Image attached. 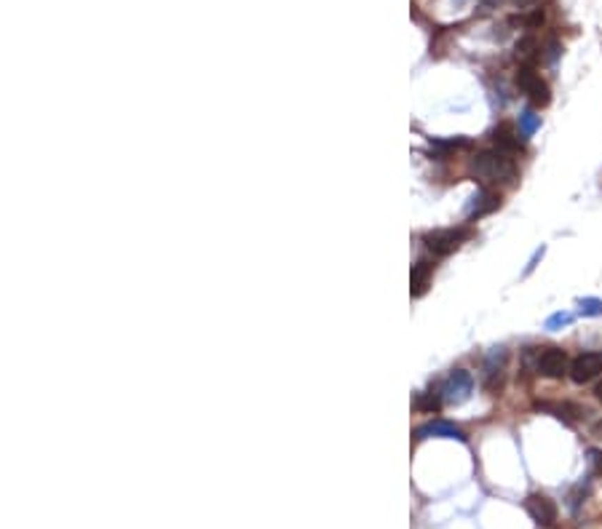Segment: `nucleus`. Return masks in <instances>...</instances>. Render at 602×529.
Returning <instances> with one entry per match:
<instances>
[{"label": "nucleus", "instance_id": "f257e3e1", "mask_svg": "<svg viewBox=\"0 0 602 529\" xmlns=\"http://www.w3.org/2000/svg\"><path fill=\"white\" fill-rule=\"evenodd\" d=\"M471 174L474 179H480L484 185L493 182H512L516 177V163L512 161V155L493 147V150H482L474 155L471 161Z\"/></svg>", "mask_w": 602, "mask_h": 529}, {"label": "nucleus", "instance_id": "f03ea898", "mask_svg": "<svg viewBox=\"0 0 602 529\" xmlns=\"http://www.w3.org/2000/svg\"><path fill=\"white\" fill-rule=\"evenodd\" d=\"M516 88L535 104V107H546L551 102V88L549 83L541 78V72L533 65H519L516 70Z\"/></svg>", "mask_w": 602, "mask_h": 529}, {"label": "nucleus", "instance_id": "7ed1b4c3", "mask_svg": "<svg viewBox=\"0 0 602 529\" xmlns=\"http://www.w3.org/2000/svg\"><path fill=\"white\" fill-rule=\"evenodd\" d=\"M468 238H471V230H468V227H447V230L426 233V236H423V243H426L429 252L445 257V254H452V252Z\"/></svg>", "mask_w": 602, "mask_h": 529}, {"label": "nucleus", "instance_id": "20e7f679", "mask_svg": "<svg viewBox=\"0 0 602 529\" xmlns=\"http://www.w3.org/2000/svg\"><path fill=\"white\" fill-rule=\"evenodd\" d=\"M535 372L541 377H546V380H562L565 375H570L568 353L562 348H544V350H538Z\"/></svg>", "mask_w": 602, "mask_h": 529}, {"label": "nucleus", "instance_id": "39448f33", "mask_svg": "<svg viewBox=\"0 0 602 529\" xmlns=\"http://www.w3.org/2000/svg\"><path fill=\"white\" fill-rule=\"evenodd\" d=\"M506 348H493L487 356H484V366H482V385L487 393H498L503 388V369H506Z\"/></svg>", "mask_w": 602, "mask_h": 529}, {"label": "nucleus", "instance_id": "423d86ee", "mask_svg": "<svg viewBox=\"0 0 602 529\" xmlns=\"http://www.w3.org/2000/svg\"><path fill=\"white\" fill-rule=\"evenodd\" d=\"M602 375V350H586L570 361V380L576 385L592 382Z\"/></svg>", "mask_w": 602, "mask_h": 529}, {"label": "nucleus", "instance_id": "0eeeda50", "mask_svg": "<svg viewBox=\"0 0 602 529\" xmlns=\"http://www.w3.org/2000/svg\"><path fill=\"white\" fill-rule=\"evenodd\" d=\"M471 393H474V377L466 369H455L442 385V396L447 404H464V401H468Z\"/></svg>", "mask_w": 602, "mask_h": 529}, {"label": "nucleus", "instance_id": "6e6552de", "mask_svg": "<svg viewBox=\"0 0 602 529\" xmlns=\"http://www.w3.org/2000/svg\"><path fill=\"white\" fill-rule=\"evenodd\" d=\"M528 513L533 516V521L541 524V527H554V521H557V505L546 495L528 497Z\"/></svg>", "mask_w": 602, "mask_h": 529}, {"label": "nucleus", "instance_id": "1a4fd4ad", "mask_svg": "<svg viewBox=\"0 0 602 529\" xmlns=\"http://www.w3.org/2000/svg\"><path fill=\"white\" fill-rule=\"evenodd\" d=\"M418 439H458V441H466V433L458 425L452 423H445V420H434V423H426L415 430Z\"/></svg>", "mask_w": 602, "mask_h": 529}, {"label": "nucleus", "instance_id": "9d476101", "mask_svg": "<svg viewBox=\"0 0 602 529\" xmlns=\"http://www.w3.org/2000/svg\"><path fill=\"white\" fill-rule=\"evenodd\" d=\"M522 134L516 131L512 123H498L496 129H493V142H496V147L503 150V153H516V150H522Z\"/></svg>", "mask_w": 602, "mask_h": 529}, {"label": "nucleus", "instance_id": "9b49d317", "mask_svg": "<svg viewBox=\"0 0 602 529\" xmlns=\"http://www.w3.org/2000/svg\"><path fill=\"white\" fill-rule=\"evenodd\" d=\"M431 273H434V265H431V262H426V259L415 262L413 275H410V291H413V297H423V294H426Z\"/></svg>", "mask_w": 602, "mask_h": 529}, {"label": "nucleus", "instance_id": "f8f14e48", "mask_svg": "<svg viewBox=\"0 0 602 529\" xmlns=\"http://www.w3.org/2000/svg\"><path fill=\"white\" fill-rule=\"evenodd\" d=\"M514 54L522 65H533L535 59H538V54H541V43H538V38H535V35H522V38L516 40Z\"/></svg>", "mask_w": 602, "mask_h": 529}, {"label": "nucleus", "instance_id": "ddd939ff", "mask_svg": "<svg viewBox=\"0 0 602 529\" xmlns=\"http://www.w3.org/2000/svg\"><path fill=\"white\" fill-rule=\"evenodd\" d=\"M498 204H500L498 195L484 190V193H480V198H474V209L468 211V217H471V220H480L482 214H490L493 209H498Z\"/></svg>", "mask_w": 602, "mask_h": 529}, {"label": "nucleus", "instance_id": "4468645a", "mask_svg": "<svg viewBox=\"0 0 602 529\" xmlns=\"http://www.w3.org/2000/svg\"><path fill=\"white\" fill-rule=\"evenodd\" d=\"M442 404H445L442 391H426L415 398V407H418L420 412H439L442 409Z\"/></svg>", "mask_w": 602, "mask_h": 529}, {"label": "nucleus", "instance_id": "2eb2a0df", "mask_svg": "<svg viewBox=\"0 0 602 529\" xmlns=\"http://www.w3.org/2000/svg\"><path fill=\"white\" fill-rule=\"evenodd\" d=\"M538 129H541V115H535L530 110L519 115V134L522 137H533Z\"/></svg>", "mask_w": 602, "mask_h": 529}, {"label": "nucleus", "instance_id": "dca6fc26", "mask_svg": "<svg viewBox=\"0 0 602 529\" xmlns=\"http://www.w3.org/2000/svg\"><path fill=\"white\" fill-rule=\"evenodd\" d=\"M578 313H581L584 318H597V316H602V300H597V297H584V300L578 302Z\"/></svg>", "mask_w": 602, "mask_h": 529}, {"label": "nucleus", "instance_id": "f3484780", "mask_svg": "<svg viewBox=\"0 0 602 529\" xmlns=\"http://www.w3.org/2000/svg\"><path fill=\"white\" fill-rule=\"evenodd\" d=\"M544 8H533V14H528V17H514L512 19V24H522V27H528V30H535V27H541L544 24Z\"/></svg>", "mask_w": 602, "mask_h": 529}, {"label": "nucleus", "instance_id": "a211bd4d", "mask_svg": "<svg viewBox=\"0 0 602 529\" xmlns=\"http://www.w3.org/2000/svg\"><path fill=\"white\" fill-rule=\"evenodd\" d=\"M570 324H573V313H565V310H562V313H554V316L546 318V329H549V332H557V329L570 326Z\"/></svg>", "mask_w": 602, "mask_h": 529}, {"label": "nucleus", "instance_id": "6ab92c4d", "mask_svg": "<svg viewBox=\"0 0 602 529\" xmlns=\"http://www.w3.org/2000/svg\"><path fill=\"white\" fill-rule=\"evenodd\" d=\"M589 462L594 465V471H597V473H602V452L592 449V452H589Z\"/></svg>", "mask_w": 602, "mask_h": 529}, {"label": "nucleus", "instance_id": "aec40b11", "mask_svg": "<svg viewBox=\"0 0 602 529\" xmlns=\"http://www.w3.org/2000/svg\"><path fill=\"white\" fill-rule=\"evenodd\" d=\"M544 252H546V249H544V246H541V249H538V252H535L533 254V259H530V265H528V270H525V275H530L535 270V265H538V259H541V257H544Z\"/></svg>", "mask_w": 602, "mask_h": 529}, {"label": "nucleus", "instance_id": "412c9836", "mask_svg": "<svg viewBox=\"0 0 602 529\" xmlns=\"http://www.w3.org/2000/svg\"><path fill=\"white\" fill-rule=\"evenodd\" d=\"M512 6H516V8H530V6H535L538 0H509Z\"/></svg>", "mask_w": 602, "mask_h": 529}, {"label": "nucleus", "instance_id": "4be33fe9", "mask_svg": "<svg viewBox=\"0 0 602 529\" xmlns=\"http://www.w3.org/2000/svg\"><path fill=\"white\" fill-rule=\"evenodd\" d=\"M592 436H594V439H602V417L592 425Z\"/></svg>", "mask_w": 602, "mask_h": 529}, {"label": "nucleus", "instance_id": "5701e85b", "mask_svg": "<svg viewBox=\"0 0 602 529\" xmlns=\"http://www.w3.org/2000/svg\"><path fill=\"white\" fill-rule=\"evenodd\" d=\"M594 396H597V401H602V380L594 385Z\"/></svg>", "mask_w": 602, "mask_h": 529}]
</instances>
